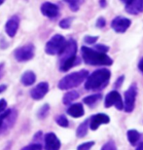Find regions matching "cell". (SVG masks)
Masks as SVG:
<instances>
[{
	"mask_svg": "<svg viewBox=\"0 0 143 150\" xmlns=\"http://www.w3.org/2000/svg\"><path fill=\"white\" fill-rule=\"evenodd\" d=\"M82 58L87 64L91 65H111L113 64L112 59L106 54L100 53L94 49L83 46L81 48Z\"/></svg>",
	"mask_w": 143,
	"mask_h": 150,
	"instance_id": "1",
	"label": "cell"
},
{
	"mask_svg": "<svg viewBox=\"0 0 143 150\" xmlns=\"http://www.w3.org/2000/svg\"><path fill=\"white\" fill-rule=\"evenodd\" d=\"M111 76V72L106 68H100L94 71L91 75L87 77L85 83V88L89 91L98 90L105 87Z\"/></svg>",
	"mask_w": 143,
	"mask_h": 150,
	"instance_id": "2",
	"label": "cell"
},
{
	"mask_svg": "<svg viewBox=\"0 0 143 150\" xmlns=\"http://www.w3.org/2000/svg\"><path fill=\"white\" fill-rule=\"evenodd\" d=\"M89 76V72L87 70L83 69L77 72L70 73L64 76L62 79L58 82V88L61 90H69L75 87H78L79 85L84 82Z\"/></svg>",
	"mask_w": 143,
	"mask_h": 150,
	"instance_id": "3",
	"label": "cell"
},
{
	"mask_svg": "<svg viewBox=\"0 0 143 150\" xmlns=\"http://www.w3.org/2000/svg\"><path fill=\"white\" fill-rule=\"evenodd\" d=\"M66 44L65 38L61 34H56L47 42L45 46V52L48 55L55 56L61 52Z\"/></svg>",
	"mask_w": 143,
	"mask_h": 150,
	"instance_id": "4",
	"label": "cell"
},
{
	"mask_svg": "<svg viewBox=\"0 0 143 150\" xmlns=\"http://www.w3.org/2000/svg\"><path fill=\"white\" fill-rule=\"evenodd\" d=\"M35 54V47L33 44H26L25 46H22L15 50L14 57L18 62H28L34 57Z\"/></svg>",
	"mask_w": 143,
	"mask_h": 150,
	"instance_id": "5",
	"label": "cell"
},
{
	"mask_svg": "<svg viewBox=\"0 0 143 150\" xmlns=\"http://www.w3.org/2000/svg\"><path fill=\"white\" fill-rule=\"evenodd\" d=\"M136 94H137V87L135 84H132L125 93V104L124 109L127 112H132L135 108Z\"/></svg>",
	"mask_w": 143,
	"mask_h": 150,
	"instance_id": "6",
	"label": "cell"
},
{
	"mask_svg": "<svg viewBox=\"0 0 143 150\" xmlns=\"http://www.w3.org/2000/svg\"><path fill=\"white\" fill-rule=\"evenodd\" d=\"M104 105H105V107H107V108L111 106H115L116 108L119 110L124 109V103H123V100H122V97L117 91L110 92L109 94L106 96L105 100H104Z\"/></svg>",
	"mask_w": 143,
	"mask_h": 150,
	"instance_id": "7",
	"label": "cell"
},
{
	"mask_svg": "<svg viewBox=\"0 0 143 150\" xmlns=\"http://www.w3.org/2000/svg\"><path fill=\"white\" fill-rule=\"evenodd\" d=\"M77 53V44L73 39H69L68 41H66L64 48L62 49V51L58 54L59 55V62H62L64 61H66L67 59H70L72 57L76 56Z\"/></svg>",
	"mask_w": 143,
	"mask_h": 150,
	"instance_id": "8",
	"label": "cell"
},
{
	"mask_svg": "<svg viewBox=\"0 0 143 150\" xmlns=\"http://www.w3.org/2000/svg\"><path fill=\"white\" fill-rule=\"evenodd\" d=\"M109 122H110V118L108 115H106L104 113H98L92 116L91 119H89V127L91 128V130L95 131L101 125L108 124Z\"/></svg>",
	"mask_w": 143,
	"mask_h": 150,
	"instance_id": "9",
	"label": "cell"
},
{
	"mask_svg": "<svg viewBox=\"0 0 143 150\" xmlns=\"http://www.w3.org/2000/svg\"><path fill=\"white\" fill-rule=\"evenodd\" d=\"M132 25L130 20L127 19L125 17H117L112 21L111 23V28L114 29L116 32L119 33H123L130 28Z\"/></svg>",
	"mask_w": 143,
	"mask_h": 150,
	"instance_id": "10",
	"label": "cell"
},
{
	"mask_svg": "<svg viewBox=\"0 0 143 150\" xmlns=\"http://www.w3.org/2000/svg\"><path fill=\"white\" fill-rule=\"evenodd\" d=\"M48 92H49V84L47 82H41L30 91V97L34 100H40L45 97Z\"/></svg>",
	"mask_w": 143,
	"mask_h": 150,
	"instance_id": "11",
	"label": "cell"
},
{
	"mask_svg": "<svg viewBox=\"0 0 143 150\" xmlns=\"http://www.w3.org/2000/svg\"><path fill=\"white\" fill-rule=\"evenodd\" d=\"M44 148L45 150H59L61 142L54 133H48L44 137Z\"/></svg>",
	"mask_w": 143,
	"mask_h": 150,
	"instance_id": "12",
	"label": "cell"
},
{
	"mask_svg": "<svg viewBox=\"0 0 143 150\" xmlns=\"http://www.w3.org/2000/svg\"><path fill=\"white\" fill-rule=\"evenodd\" d=\"M41 12L45 17L49 19H55L58 16L59 14V8L56 4L51 2H45L41 5Z\"/></svg>",
	"mask_w": 143,
	"mask_h": 150,
	"instance_id": "13",
	"label": "cell"
},
{
	"mask_svg": "<svg viewBox=\"0 0 143 150\" xmlns=\"http://www.w3.org/2000/svg\"><path fill=\"white\" fill-rule=\"evenodd\" d=\"M19 25H20V18L17 15L12 16L7 21V23L5 25V31L8 34L9 37L13 38L16 35L18 28H19Z\"/></svg>",
	"mask_w": 143,
	"mask_h": 150,
	"instance_id": "14",
	"label": "cell"
},
{
	"mask_svg": "<svg viewBox=\"0 0 143 150\" xmlns=\"http://www.w3.org/2000/svg\"><path fill=\"white\" fill-rule=\"evenodd\" d=\"M126 10L129 14L137 15L143 12V0H132L126 6Z\"/></svg>",
	"mask_w": 143,
	"mask_h": 150,
	"instance_id": "15",
	"label": "cell"
},
{
	"mask_svg": "<svg viewBox=\"0 0 143 150\" xmlns=\"http://www.w3.org/2000/svg\"><path fill=\"white\" fill-rule=\"evenodd\" d=\"M84 107L81 103H74L67 108V114L73 118H80L84 115Z\"/></svg>",
	"mask_w": 143,
	"mask_h": 150,
	"instance_id": "16",
	"label": "cell"
},
{
	"mask_svg": "<svg viewBox=\"0 0 143 150\" xmlns=\"http://www.w3.org/2000/svg\"><path fill=\"white\" fill-rule=\"evenodd\" d=\"M78 64H80L79 59L77 58V56H74L72 58L67 59L66 61L61 62V64H59V70L65 72V71H68L71 67H73L74 65H76Z\"/></svg>",
	"mask_w": 143,
	"mask_h": 150,
	"instance_id": "17",
	"label": "cell"
},
{
	"mask_svg": "<svg viewBox=\"0 0 143 150\" xmlns=\"http://www.w3.org/2000/svg\"><path fill=\"white\" fill-rule=\"evenodd\" d=\"M35 81H36V75L33 71H25L20 78V82L23 86H31L35 83Z\"/></svg>",
	"mask_w": 143,
	"mask_h": 150,
	"instance_id": "18",
	"label": "cell"
},
{
	"mask_svg": "<svg viewBox=\"0 0 143 150\" xmlns=\"http://www.w3.org/2000/svg\"><path fill=\"white\" fill-rule=\"evenodd\" d=\"M78 98H79L78 92L70 91L64 95L63 98H62V103H63L65 105H69V104H71V103H73L74 100H76Z\"/></svg>",
	"mask_w": 143,
	"mask_h": 150,
	"instance_id": "19",
	"label": "cell"
},
{
	"mask_svg": "<svg viewBox=\"0 0 143 150\" xmlns=\"http://www.w3.org/2000/svg\"><path fill=\"white\" fill-rule=\"evenodd\" d=\"M127 137H128V140L130 142V144L135 145L139 140V139H140V134L136 130H129L127 133Z\"/></svg>",
	"mask_w": 143,
	"mask_h": 150,
	"instance_id": "20",
	"label": "cell"
},
{
	"mask_svg": "<svg viewBox=\"0 0 143 150\" xmlns=\"http://www.w3.org/2000/svg\"><path fill=\"white\" fill-rule=\"evenodd\" d=\"M101 98V94H95V95H92V96H89V97H86L83 101L84 103L88 104L90 106H94L95 103H98Z\"/></svg>",
	"mask_w": 143,
	"mask_h": 150,
	"instance_id": "21",
	"label": "cell"
},
{
	"mask_svg": "<svg viewBox=\"0 0 143 150\" xmlns=\"http://www.w3.org/2000/svg\"><path fill=\"white\" fill-rule=\"evenodd\" d=\"M88 129H89V119L86 120V121H84L78 127V129H77V132H76L77 137H84L86 134H88Z\"/></svg>",
	"mask_w": 143,
	"mask_h": 150,
	"instance_id": "22",
	"label": "cell"
},
{
	"mask_svg": "<svg viewBox=\"0 0 143 150\" xmlns=\"http://www.w3.org/2000/svg\"><path fill=\"white\" fill-rule=\"evenodd\" d=\"M49 111H50L49 104H44V105L41 107V108L38 110V112H37L38 118H39V119H45L46 117L48 116V114H49Z\"/></svg>",
	"mask_w": 143,
	"mask_h": 150,
	"instance_id": "23",
	"label": "cell"
},
{
	"mask_svg": "<svg viewBox=\"0 0 143 150\" xmlns=\"http://www.w3.org/2000/svg\"><path fill=\"white\" fill-rule=\"evenodd\" d=\"M56 122L58 126L63 127V128H66V127H68V125H69V122H68L67 118L64 115H58L56 118Z\"/></svg>",
	"mask_w": 143,
	"mask_h": 150,
	"instance_id": "24",
	"label": "cell"
},
{
	"mask_svg": "<svg viewBox=\"0 0 143 150\" xmlns=\"http://www.w3.org/2000/svg\"><path fill=\"white\" fill-rule=\"evenodd\" d=\"M71 23H72V18H67V19H64V20L61 21V23H59V26H61V28L67 29V28H70Z\"/></svg>",
	"mask_w": 143,
	"mask_h": 150,
	"instance_id": "25",
	"label": "cell"
},
{
	"mask_svg": "<svg viewBox=\"0 0 143 150\" xmlns=\"http://www.w3.org/2000/svg\"><path fill=\"white\" fill-rule=\"evenodd\" d=\"M20 150H43V148L40 143H31V144L25 146Z\"/></svg>",
	"mask_w": 143,
	"mask_h": 150,
	"instance_id": "26",
	"label": "cell"
},
{
	"mask_svg": "<svg viewBox=\"0 0 143 150\" xmlns=\"http://www.w3.org/2000/svg\"><path fill=\"white\" fill-rule=\"evenodd\" d=\"M94 145V142H88L80 144L78 147H77V150H90Z\"/></svg>",
	"mask_w": 143,
	"mask_h": 150,
	"instance_id": "27",
	"label": "cell"
},
{
	"mask_svg": "<svg viewBox=\"0 0 143 150\" xmlns=\"http://www.w3.org/2000/svg\"><path fill=\"white\" fill-rule=\"evenodd\" d=\"M101 150H117V147H116V144L114 142L109 140L108 142H106L105 144L102 146Z\"/></svg>",
	"mask_w": 143,
	"mask_h": 150,
	"instance_id": "28",
	"label": "cell"
},
{
	"mask_svg": "<svg viewBox=\"0 0 143 150\" xmlns=\"http://www.w3.org/2000/svg\"><path fill=\"white\" fill-rule=\"evenodd\" d=\"M11 111H12L11 109H7V110H5L4 112H2L1 114H0V128H1L2 126H3V123H4L5 118L11 113Z\"/></svg>",
	"mask_w": 143,
	"mask_h": 150,
	"instance_id": "29",
	"label": "cell"
},
{
	"mask_svg": "<svg viewBox=\"0 0 143 150\" xmlns=\"http://www.w3.org/2000/svg\"><path fill=\"white\" fill-rule=\"evenodd\" d=\"M94 50H97L98 51V52H100V53H104V54H106L107 51L109 50V48L105 46V45H102V44H98L97 45V46L94 47Z\"/></svg>",
	"mask_w": 143,
	"mask_h": 150,
	"instance_id": "30",
	"label": "cell"
},
{
	"mask_svg": "<svg viewBox=\"0 0 143 150\" xmlns=\"http://www.w3.org/2000/svg\"><path fill=\"white\" fill-rule=\"evenodd\" d=\"M98 37L97 36H86L84 41L86 42L87 44H94L95 42L97 41Z\"/></svg>",
	"mask_w": 143,
	"mask_h": 150,
	"instance_id": "31",
	"label": "cell"
},
{
	"mask_svg": "<svg viewBox=\"0 0 143 150\" xmlns=\"http://www.w3.org/2000/svg\"><path fill=\"white\" fill-rule=\"evenodd\" d=\"M6 107H7V103H6V100H0V114L5 111Z\"/></svg>",
	"mask_w": 143,
	"mask_h": 150,
	"instance_id": "32",
	"label": "cell"
},
{
	"mask_svg": "<svg viewBox=\"0 0 143 150\" xmlns=\"http://www.w3.org/2000/svg\"><path fill=\"white\" fill-rule=\"evenodd\" d=\"M104 25H105V20H104L103 18H99V19H97V28H102Z\"/></svg>",
	"mask_w": 143,
	"mask_h": 150,
	"instance_id": "33",
	"label": "cell"
},
{
	"mask_svg": "<svg viewBox=\"0 0 143 150\" xmlns=\"http://www.w3.org/2000/svg\"><path fill=\"white\" fill-rule=\"evenodd\" d=\"M4 72H5V64L4 62H0V78L3 76Z\"/></svg>",
	"mask_w": 143,
	"mask_h": 150,
	"instance_id": "34",
	"label": "cell"
},
{
	"mask_svg": "<svg viewBox=\"0 0 143 150\" xmlns=\"http://www.w3.org/2000/svg\"><path fill=\"white\" fill-rule=\"evenodd\" d=\"M123 81H124V76H121L119 79L116 81V84H115V86H116V88H119L121 85H122V83H123Z\"/></svg>",
	"mask_w": 143,
	"mask_h": 150,
	"instance_id": "35",
	"label": "cell"
},
{
	"mask_svg": "<svg viewBox=\"0 0 143 150\" xmlns=\"http://www.w3.org/2000/svg\"><path fill=\"white\" fill-rule=\"evenodd\" d=\"M138 69L143 73V58L140 59V62H139V64H138Z\"/></svg>",
	"mask_w": 143,
	"mask_h": 150,
	"instance_id": "36",
	"label": "cell"
},
{
	"mask_svg": "<svg viewBox=\"0 0 143 150\" xmlns=\"http://www.w3.org/2000/svg\"><path fill=\"white\" fill-rule=\"evenodd\" d=\"M6 89H7V86L4 85V84L0 85V94H1V93H3L4 91H6Z\"/></svg>",
	"mask_w": 143,
	"mask_h": 150,
	"instance_id": "37",
	"label": "cell"
},
{
	"mask_svg": "<svg viewBox=\"0 0 143 150\" xmlns=\"http://www.w3.org/2000/svg\"><path fill=\"white\" fill-rule=\"evenodd\" d=\"M135 150H143V142H141L140 144L137 146V148H136Z\"/></svg>",
	"mask_w": 143,
	"mask_h": 150,
	"instance_id": "38",
	"label": "cell"
},
{
	"mask_svg": "<svg viewBox=\"0 0 143 150\" xmlns=\"http://www.w3.org/2000/svg\"><path fill=\"white\" fill-rule=\"evenodd\" d=\"M122 1H123L124 3H126V4H128V3H130L132 0H122Z\"/></svg>",
	"mask_w": 143,
	"mask_h": 150,
	"instance_id": "39",
	"label": "cell"
},
{
	"mask_svg": "<svg viewBox=\"0 0 143 150\" xmlns=\"http://www.w3.org/2000/svg\"><path fill=\"white\" fill-rule=\"evenodd\" d=\"M64 2H67V3H71V2H73L74 0H63Z\"/></svg>",
	"mask_w": 143,
	"mask_h": 150,
	"instance_id": "40",
	"label": "cell"
},
{
	"mask_svg": "<svg viewBox=\"0 0 143 150\" xmlns=\"http://www.w3.org/2000/svg\"><path fill=\"white\" fill-rule=\"evenodd\" d=\"M100 3H101V4H102V5H101V6H102V7H104V6H105V4H106V2H104V1H101Z\"/></svg>",
	"mask_w": 143,
	"mask_h": 150,
	"instance_id": "41",
	"label": "cell"
},
{
	"mask_svg": "<svg viewBox=\"0 0 143 150\" xmlns=\"http://www.w3.org/2000/svg\"><path fill=\"white\" fill-rule=\"evenodd\" d=\"M3 1H4V0H0V5L2 4V3H3Z\"/></svg>",
	"mask_w": 143,
	"mask_h": 150,
	"instance_id": "42",
	"label": "cell"
}]
</instances>
